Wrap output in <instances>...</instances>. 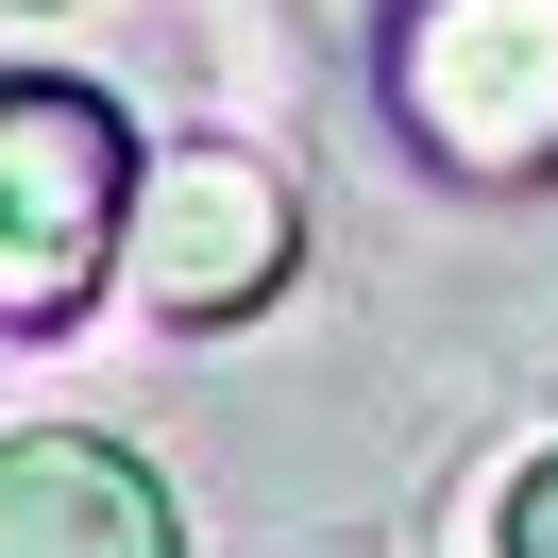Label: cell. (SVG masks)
<instances>
[{"label": "cell", "mask_w": 558, "mask_h": 558, "mask_svg": "<svg viewBox=\"0 0 558 558\" xmlns=\"http://www.w3.org/2000/svg\"><path fill=\"white\" fill-rule=\"evenodd\" d=\"M136 119L102 85H0V322H69L136 238Z\"/></svg>", "instance_id": "6da1fadb"}, {"label": "cell", "mask_w": 558, "mask_h": 558, "mask_svg": "<svg viewBox=\"0 0 558 558\" xmlns=\"http://www.w3.org/2000/svg\"><path fill=\"white\" fill-rule=\"evenodd\" d=\"M389 102L440 170L508 186V170H558V0H407L389 35Z\"/></svg>", "instance_id": "7a4b0ae2"}, {"label": "cell", "mask_w": 558, "mask_h": 558, "mask_svg": "<svg viewBox=\"0 0 558 558\" xmlns=\"http://www.w3.org/2000/svg\"><path fill=\"white\" fill-rule=\"evenodd\" d=\"M119 271L153 288L170 322H238L288 288V186L254 170V153H153L136 170V238H119Z\"/></svg>", "instance_id": "3957f363"}, {"label": "cell", "mask_w": 558, "mask_h": 558, "mask_svg": "<svg viewBox=\"0 0 558 558\" xmlns=\"http://www.w3.org/2000/svg\"><path fill=\"white\" fill-rule=\"evenodd\" d=\"M0 558H186L170 490L102 423H17L0 440Z\"/></svg>", "instance_id": "277c9868"}, {"label": "cell", "mask_w": 558, "mask_h": 558, "mask_svg": "<svg viewBox=\"0 0 558 558\" xmlns=\"http://www.w3.org/2000/svg\"><path fill=\"white\" fill-rule=\"evenodd\" d=\"M508 558H558V457H524V474H508Z\"/></svg>", "instance_id": "5b68a950"}]
</instances>
